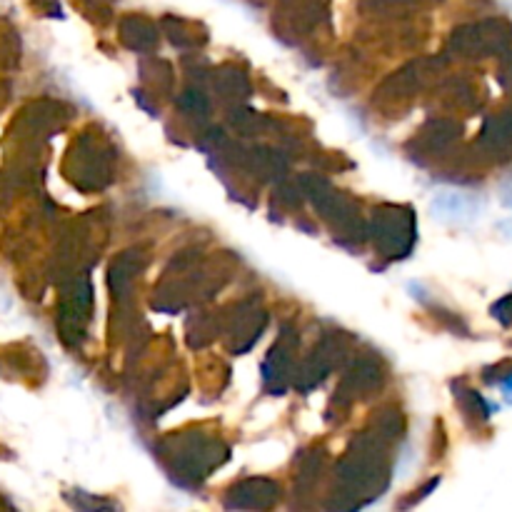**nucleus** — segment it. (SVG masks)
<instances>
[{"label":"nucleus","mask_w":512,"mask_h":512,"mask_svg":"<svg viewBox=\"0 0 512 512\" xmlns=\"http://www.w3.org/2000/svg\"><path fill=\"white\" fill-rule=\"evenodd\" d=\"M480 208L483 203L475 195L458 193V190H445V193L435 195L433 205H430L435 218L445 220V223H470L478 218Z\"/></svg>","instance_id":"nucleus-1"},{"label":"nucleus","mask_w":512,"mask_h":512,"mask_svg":"<svg viewBox=\"0 0 512 512\" xmlns=\"http://www.w3.org/2000/svg\"><path fill=\"white\" fill-rule=\"evenodd\" d=\"M503 203L508 205V208H512V178L503 185Z\"/></svg>","instance_id":"nucleus-2"},{"label":"nucleus","mask_w":512,"mask_h":512,"mask_svg":"<svg viewBox=\"0 0 512 512\" xmlns=\"http://www.w3.org/2000/svg\"><path fill=\"white\" fill-rule=\"evenodd\" d=\"M503 390L505 395H512V373H508V378L503 380Z\"/></svg>","instance_id":"nucleus-3"}]
</instances>
